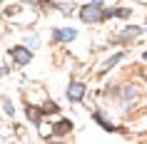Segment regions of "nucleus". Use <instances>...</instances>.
<instances>
[{
	"mask_svg": "<svg viewBox=\"0 0 147 144\" xmlns=\"http://www.w3.org/2000/svg\"><path fill=\"white\" fill-rule=\"evenodd\" d=\"M80 17L85 20V23H100V20H105V10H102L100 3H90V5H85V8L80 10Z\"/></svg>",
	"mask_w": 147,
	"mask_h": 144,
	"instance_id": "obj_1",
	"label": "nucleus"
},
{
	"mask_svg": "<svg viewBox=\"0 0 147 144\" xmlns=\"http://www.w3.org/2000/svg\"><path fill=\"white\" fill-rule=\"evenodd\" d=\"M10 55H13V60L20 65V67H25L28 62L32 60V52H30V47H10Z\"/></svg>",
	"mask_w": 147,
	"mask_h": 144,
	"instance_id": "obj_2",
	"label": "nucleus"
},
{
	"mask_svg": "<svg viewBox=\"0 0 147 144\" xmlns=\"http://www.w3.org/2000/svg\"><path fill=\"white\" fill-rule=\"evenodd\" d=\"M82 97H85V84H82V82H72V84L67 87V99L80 102Z\"/></svg>",
	"mask_w": 147,
	"mask_h": 144,
	"instance_id": "obj_3",
	"label": "nucleus"
},
{
	"mask_svg": "<svg viewBox=\"0 0 147 144\" xmlns=\"http://www.w3.org/2000/svg\"><path fill=\"white\" fill-rule=\"evenodd\" d=\"M70 129H72V122L70 119H60L57 124H55V129H53V137H62V134H67Z\"/></svg>",
	"mask_w": 147,
	"mask_h": 144,
	"instance_id": "obj_4",
	"label": "nucleus"
},
{
	"mask_svg": "<svg viewBox=\"0 0 147 144\" xmlns=\"http://www.w3.org/2000/svg\"><path fill=\"white\" fill-rule=\"evenodd\" d=\"M78 35V30H72V27H65V30H53V40H72Z\"/></svg>",
	"mask_w": 147,
	"mask_h": 144,
	"instance_id": "obj_5",
	"label": "nucleus"
},
{
	"mask_svg": "<svg viewBox=\"0 0 147 144\" xmlns=\"http://www.w3.org/2000/svg\"><path fill=\"white\" fill-rule=\"evenodd\" d=\"M40 117H42V109L40 107H28V119L32 124H40Z\"/></svg>",
	"mask_w": 147,
	"mask_h": 144,
	"instance_id": "obj_6",
	"label": "nucleus"
},
{
	"mask_svg": "<svg viewBox=\"0 0 147 144\" xmlns=\"http://www.w3.org/2000/svg\"><path fill=\"white\" fill-rule=\"evenodd\" d=\"M95 119L100 122V127L105 129V132H115V129H117V127H112V122H107V119H105V117H102L100 112H95Z\"/></svg>",
	"mask_w": 147,
	"mask_h": 144,
	"instance_id": "obj_7",
	"label": "nucleus"
},
{
	"mask_svg": "<svg viewBox=\"0 0 147 144\" xmlns=\"http://www.w3.org/2000/svg\"><path fill=\"white\" fill-rule=\"evenodd\" d=\"M120 60H122V52L112 55V57H110V60L105 62V65H102V72H107V70H112V67H115V65H117V62H120Z\"/></svg>",
	"mask_w": 147,
	"mask_h": 144,
	"instance_id": "obj_8",
	"label": "nucleus"
},
{
	"mask_svg": "<svg viewBox=\"0 0 147 144\" xmlns=\"http://www.w3.org/2000/svg\"><path fill=\"white\" fill-rule=\"evenodd\" d=\"M140 32H142V30H140V27H135V25H132V27H127V30H125L122 35H120V40H127V38H137Z\"/></svg>",
	"mask_w": 147,
	"mask_h": 144,
	"instance_id": "obj_9",
	"label": "nucleus"
},
{
	"mask_svg": "<svg viewBox=\"0 0 147 144\" xmlns=\"http://www.w3.org/2000/svg\"><path fill=\"white\" fill-rule=\"evenodd\" d=\"M40 109H42V114H50V112H60V107H57V104H55V102H45V104H42V107H40Z\"/></svg>",
	"mask_w": 147,
	"mask_h": 144,
	"instance_id": "obj_10",
	"label": "nucleus"
},
{
	"mask_svg": "<svg viewBox=\"0 0 147 144\" xmlns=\"http://www.w3.org/2000/svg\"><path fill=\"white\" fill-rule=\"evenodd\" d=\"M3 107H5V114H13V112H15V107H13V102H10L8 97L3 99Z\"/></svg>",
	"mask_w": 147,
	"mask_h": 144,
	"instance_id": "obj_11",
	"label": "nucleus"
},
{
	"mask_svg": "<svg viewBox=\"0 0 147 144\" xmlns=\"http://www.w3.org/2000/svg\"><path fill=\"white\" fill-rule=\"evenodd\" d=\"M122 94H125V99H135V94H137V92L132 90V87H125V90H122Z\"/></svg>",
	"mask_w": 147,
	"mask_h": 144,
	"instance_id": "obj_12",
	"label": "nucleus"
},
{
	"mask_svg": "<svg viewBox=\"0 0 147 144\" xmlns=\"http://www.w3.org/2000/svg\"><path fill=\"white\" fill-rule=\"evenodd\" d=\"M130 13H132L130 8H120V10H115V15H120V17H127Z\"/></svg>",
	"mask_w": 147,
	"mask_h": 144,
	"instance_id": "obj_13",
	"label": "nucleus"
},
{
	"mask_svg": "<svg viewBox=\"0 0 147 144\" xmlns=\"http://www.w3.org/2000/svg\"><path fill=\"white\" fill-rule=\"evenodd\" d=\"M28 47H38V38H28Z\"/></svg>",
	"mask_w": 147,
	"mask_h": 144,
	"instance_id": "obj_14",
	"label": "nucleus"
},
{
	"mask_svg": "<svg viewBox=\"0 0 147 144\" xmlns=\"http://www.w3.org/2000/svg\"><path fill=\"white\" fill-rule=\"evenodd\" d=\"M145 62H147V52H145Z\"/></svg>",
	"mask_w": 147,
	"mask_h": 144,
	"instance_id": "obj_15",
	"label": "nucleus"
},
{
	"mask_svg": "<svg viewBox=\"0 0 147 144\" xmlns=\"http://www.w3.org/2000/svg\"><path fill=\"white\" fill-rule=\"evenodd\" d=\"M95 3H102V0H95Z\"/></svg>",
	"mask_w": 147,
	"mask_h": 144,
	"instance_id": "obj_16",
	"label": "nucleus"
},
{
	"mask_svg": "<svg viewBox=\"0 0 147 144\" xmlns=\"http://www.w3.org/2000/svg\"><path fill=\"white\" fill-rule=\"evenodd\" d=\"M25 3H32V0H25Z\"/></svg>",
	"mask_w": 147,
	"mask_h": 144,
	"instance_id": "obj_17",
	"label": "nucleus"
},
{
	"mask_svg": "<svg viewBox=\"0 0 147 144\" xmlns=\"http://www.w3.org/2000/svg\"><path fill=\"white\" fill-rule=\"evenodd\" d=\"M0 3H3V0H0Z\"/></svg>",
	"mask_w": 147,
	"mask_h": 144,
	"instance_id": "obj_18",
	"label": "nucleus"
}]
</instances>
